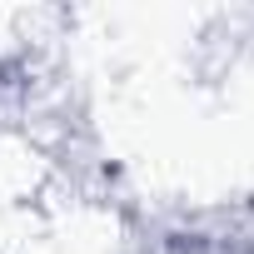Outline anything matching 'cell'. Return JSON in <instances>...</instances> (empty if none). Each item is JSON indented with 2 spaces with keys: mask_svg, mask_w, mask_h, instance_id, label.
Listing matches in <instances>:
<instances>
[]
</instances>
